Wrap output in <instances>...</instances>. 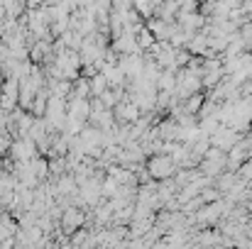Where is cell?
I'll list each match as a JSON object with an SVG mask.
<instances>
[{"mask_svg": "<svg viewBox=\"0 0 252 249\" xmlns=\"http://www.w3.org/2000/svg\"><path fill=\"white\" fill-rule=\"evenodd\" d=\"M145 171H147L150 178H155V181L159 183V181L171 178V173L176 171V164H174V159H171L169 154H155V157H147Z\"/></svg>", "mask_w": 252, "mask_h": 249, "instance_id": "6da1fadb", "label": "cell"}, {"mask_svg": "<svg viewBox=\"0 0 252 249\" xmlns=\"http://www.w3.org/2000/svg\"><path fill=\"white\" fill-rule=\"evenodd\" d=\"M7 157L12 162H32L39 154H37V147L30 137H20V139H12V144L7 149Z\"/></svg>", "mask_w": 252, "mask_h": 249, "instance_id": "7a4b0ae2", "label": "cell"}, {"mask_svg": "<svg viewBox=\"0 0 252 249\" xmlns=\"http://www.w3.org/2000/svg\"><path fill=\"white\" fill-rule=\"evenodd\" d=\"M59 227H62V232H64L66 237H71L76 230L86 227V213L84 210H79V208H66V210L62 213Z\"/></svg>", "mask_w": 252, "mask_h": 249, "instance_id": "3957f363", "label": "cell"}, {"mask_svg": "<svg viewBox=\"0 0 252 249\" xmlns=\"http://www.w3.org/2000/svg\"><path fill=\"white\" fill-rule=\"evenodd\" d=\"M88 115H91V100L84 98H66V117L81 120L88 125Z\"/></svg>", "mask_w": 252, "mask_h": 249, "instance_id": "277c9868", "label": "cell"}, {"mask_svg": "<svg viewBox=\"0 0 252 249\" xmlns=\"http://www.w3.org/2000/svg\"><path fill=\"white\" fill-rule=\"evenodd\" d=\"M88 85H91V98H100L108 90V81L103 74H95L93 79H88Z\"/></svg>", "mask_w": 252, "mask_h": 249, "instance_id": "5b68a950", "label": "cell"}]
</instances>
